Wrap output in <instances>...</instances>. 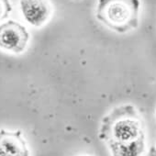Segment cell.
Returning <instances> with one entry per match:
<instances>
[{
    "instance_id": "cell-1",
    "label": "cell",
    "mask_w": 156,
    "mask_h": 156,
    "mask_svg": "<svg viewBox=\"0 0 156 156\" xmlns=\"http://www.w3.org/2000/svg\"><path fill=\"white\" fill-rule=\"evenodd\" d=\"M139 0H99L97 18L108 28L126 32L138 25Z\"/></svg>"
},
{
    "instance_id": "cell-2",
    "label": "cell",
    "mask_w": 156,
    "mask_h": 156,
    "mask_svg": "<svg viewBox=\"0 0 156 156\" xmlns=\"http://www.w3.org/2000/svg\"><path fill=\"white\" fill-rule=\"evenodd\" d=\"M30 34L20 23L9 20L0 25V48L16 53L22 52L29 41Z\"/></svg>"
},
{
    "instance_id": "cell-3",
    "label": "cell",
    "mask_w": 156,
    "mask_h": 156,
    "mask_svg": "<svg viewBox=\"0 0 156 156\" xmlns=\"http://www.w3.org/2000/svg\"><path fill=\"white\" fill-rule=\"evenodd\" d=\"M20 9L26 21L35 27L43 25L51 14L47 0H20Z\"/></svg>"
},
{
    "instance_id": "cell-4",
    "label": "cell",
    "mask_w": 156,
    "mask_h": 156,
    "mask_svg": "<svg viewBox=\"0 0 156 156\" xmlns=\"http://www.w3.org/2000/svg\"><path fill=\"white\" fill-rule=\"evenodd\" d=\"M140 133V125L132 119H122L113 127V135L120 142L135 140Z\"/></svg>"
},
{
    "instance_id": "cell-5",
    "label": "cell",
    "mask_w": 156,
    "mask_h": 156,
    "mask_svg": "<svg viewBox=\"0 0 156 156\" xmlns=\"http://www.w3.org/2000/svg\"><path fill=\"white\" fill-rule=\"evenodd\" d=\"M0 149L12 156H28L24 143L15 135H3L0 137Z\"/></svg>"
},
{
    "instance_id": "cell-6",
    "label": "cell",
    "mask_w": 156,
    "mask_h": 156,
    "mask_svg": "<svg viewBox=\"0 0 156 156\" xmlns=\"http://www.w3.org/2000/svg\"><path fill=\"white\" fill-rule=\"evenodd\" d=\"M142 151V144L138 140L122 142L119 145L118 152L119 156H139Z\"/></svg>"
},
{
    "instance_id": "cell-7",
    "label": "cell",
    "mask_w": 156,
    "mask_h": 156,
    "mask_svg": "<svg viewBox=\"0 0 156 156\" xmlns=\"http://www.w3.org/2000/svg\"><path fill=\"white\" fill-rule=\"evenodd\" d=\"M11 11V6L9 0H0V20L8 18Z\"/></svg>"
},
{
    "instance_id": "cell-8",
    "label": "cell",
    "mask_w": 156,
    "mask_h": 156,
    "mask_svg": "<svg viewBox=\"0 0 156 156\" xmlns=\"http://www.w3.org/2000/svg\"><path fill=\"white\" fill-rule=\"evenodd\" d=\"M149 156H156V149L154 147H152L150 151Z\"/></svg>"
},
{
    "instance_id": "cell-9",
    "label": "cell",
    "mask_w": 156,
    "mask_h": 156,
    "mask_svg": "<svg viewBox=\"0 0 156 156\" xmlns=\"http://www.w3.org/2000/svg\"><path fill=\"white\" fill-rule=\"evenodd\" d=\"M0 156H12V155H10V154L7 153L6 151H4L3 150L0 149Z\"/></svg>"
}]
</instances>
